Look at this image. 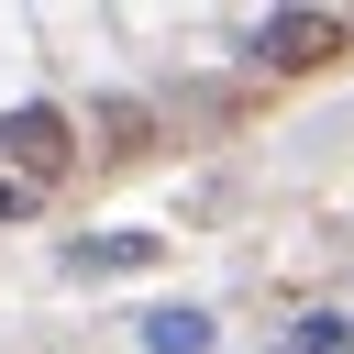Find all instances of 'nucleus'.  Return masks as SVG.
Masks as SVG:
<instances>
[{
    "label": "nucleus",
    "instance_id": "f257e3e1",
    "mask_svg": "<svg viewBox=\"0 0 354 354\" xmlns=\"http://www.w3.org/2000/svg\"><path fill=\"white\" fill-rule=\"evenodd\" d=\"M0 166H11L22 188H55V177L77 166V122H66L55 100H22V111H0Z\"/></svg>",
    "mask_w": 354,
    "mask_h": 354
},
{
    "label": "nucleus",
    "instance_id": "f03ea898",
    "mask_svg": "<svg viewBox=\"0 0 354 354\" xmlns=\"http://www.w3.org/2000/svg\"><path fill=\"white\" fill-rule=\"evenodd\" d=\"M343 44H354L343 11H266V22H254V55H266V66H332Z\"/></svg>",
    "mask_w": 354,
    "mask_h": 354
},
{
    "label": "nucleus",
    "instance_id": "7ed1b4c3",
    "mask_svg": "<svg viewBox=\"0 0 354 354\" xmlns=\"http://www.w3.org/2000/svg\"><path fill=\"white\" fill-rule=\"evenodd\" d=\"M122 266H155V232H88V243H66V277H122Z\"/></svg>",
    "mask_w": 354,
    "mask_h": 354
},
{
    "label": "nucleus",
    "instance_id": "20e7f679",
    "mask_svg": "<svg viewBox=\"0 0 354 354\" xmlns=\"http://www.w3.org/2000/svg\"><path fill=\"white\" fill-rule=\"evenodd\" d=\"M144 343L155 354H210V310H144Z\"/></svg>",
    "mask_w": 354,
    "mask_h": 354
},
{
    "label": "nucleus",
    "instance_id": "39448f33",
    "mask_svg": "<svg viewBox=\"0 0 354 354\" xmlns=\"http://www.w3.org/2000/svg\"><path fill=\"white\" fill-rule=\"evenodd\" d=\"M299 354H354V321H343V310H310V321H299Z\"/></svg>",
    "mask_w": 354,
    "mask_h": 354
},
{
    "label": "nucleus",
    "instance_id": "423d86ee",
    "mask_svg": "<svg viewBox=\"0 0 354 354\" xmlns=\"http://www.w3.org/2000/svg\"><path fill=\"white\" fill-rule=\"evenodd\" d=\"M100 133H111V155H133V144H144V111H133V100H111V111H100Z\"/></svg>",
    "mask_w": 354,
    "mask_h": 354
},
{
    "label": "nucleus",
    "instance_id": "0eeeda50",
    "mask_svg": "<svg viewBox=\"0 0 354 354\" xmlns=\"http://www.w3.org/2000/svg\"><path fill=\"white\" fill-rule=\"evenodd\" d=\"M22 210H33V188H22V177H0V221H22Z\"/></svg>",
    "mask_w": 354,
    "mask_h": 354
}]
</instances>
